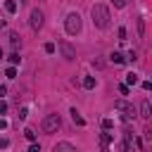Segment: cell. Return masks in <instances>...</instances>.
I'll return each mask as SVG.
<instances>
[{"label":"cell","mask_w":152,"mask_h":152,"mask_svg":"<svg viewBox=\"0 0 152 152\" xmlns=\"http://www.w3.org/2000/svg\"><path fill=\"white\" fill-rule=\"evenodd\" d=\"M90 17H93V24H95L97 28H109V19H112L109 7H104V5H93V7H90Z\"/></svg>","instance_id":"1"},{"label":"cell","mask_w":152,"mask_h":152,"mask_svg":"<svg viewBox=\"0 0 152 152\" xmlns=\"http://www.w3.org/2000/svg\"><path fill=\"white\" fill-rule=\"evenodd\" d=\"M64 28L69 36H78L81 33V14L78 12H69L66 19H64Z\"/></svg>","instance_id":"2"},{"label":"cell","mask_w":152,"mask_h":152,"mask_svg":"<svg viewBox=\"0 0 152 152\" xmlns=\"http://www.w3.org/2000/svg\"><path fill=\"white\" fill-rule=\"evenodd\" d=\"M114 109L121 112V119H124V121L135 119V107H133L131 102H126V100H116V102H114Z\"/></svg>","instance_id":"3"},{"label":"cell","mask_w":152,"mask_h":152,"mask_svg":"<svg viewBox=\"0 0 152 152\" xmlns=\"http://www.w3.org/2000/svg\"><path fill=\"white\" fill-rule=\"evenodd\" d=\"M59 126H62L59 114H48V116L43 119V124H40L43 133H57V131H59Z\"/></svg>","instance_id":"4"},{"label":"cell","mask_w":152,"mask_h":152,"mask_svg":"<svg viewBox=\"0 0 152 152\" xmlns=\"http://www.w3.org/2000/svg\"><path fill=\"white\" fill-rule=\"evenodd\" d=\"M57 48H59V52H62V57H64L66 62H74V59H76V50H74V45H71L69 40H59Z\"/></svg>","instance_id":"5"},{"label":"cell","mask_w":152,"mask_h":152,"mask_svg":"<svg viewBox=\"0 0 152 152\" xmlns=\"http://www.w3.org/2000/svg\"><path fill=\"white\" fill-rule=\"evenodd\" d=\"M28 24H31V28H33V31H40V26H43V12H40V10H31Z\"/></svg>","instance_id":"6"},{"label":"cell","mask_w":152,"mask_h":152,"mask_svg":"<svg viewBox=\"0 0 152 152\" xmlns=\"http://www.w3.org/2000/svg\"><path fill=\"white\" fill-rule=\"evenodd\" d=\"M140 116H142V119H150V116H152V109H150V100H147V97L140 102Z\"/></svg>","instance_id":"7"},{"label":"cell","mask_w":152,"mask_h":152,"mask_svg":"<svg viewBox=\"0 0 152 152\" xmlns=\"http://www.w3.org/2000/svg\"><path fill=\"white\" fill-rule=\"evenodd\" d=\"M52 152H76V147H74L71 142H57V145L52 147Z\"/></svg>","instance_id":"8"},{"label":"cell","mask_w":152,"mask_h":152,"mask_svg":"<svg viewBox=\"0 0 152 152\" xmlns=\"http://www.w3.org/2000/svg\"><path fill=\"white\" fill-rule=\"evenodd\" d=\"M112 140H114V135H112V133H107V131H104V133H102V135H100V145H102V150H107V147H109V145H112Z\"/></svg>","instance_id":"9"},{"label":"cell","mask_w":152,"mask_h":152,"mask_svg":"<svg viewBox=\"0 0 152 152\" xmlns=\"http://www.w3.org/2000/svg\"><path fill=\"white\" fill-rule=\"evenodd\" d=\"M109 59H112L114 64H124V62H126V55H121V52H112Z\"/></svg>","instance_id":"10"},{"label":"cell","mask_w":152,"mask_h":152,"mask_svg":"<svg viewBox=\"0 0 152 152\" xmlns=\"http://www.w3.org/2000/svg\"><path fill=\"white\" fill-rule=\"evenodd\" d=\"M5 10L10 12V14H14L19 7H17V0H5Z\"/></svg>","instance_id":"11"},{"label":"cell","mask_w":152,"mask_h":152,"mask_svg":"<svg viewBox=\"0 0 152 152\" xmlns=\"http://www.w3.org/2000/svg\"><path fill=\"white\" fill-rule=\"evenodd\" d=\"M71 119H74V124H78V126H83V124H86V119H83L76 109H71Z\"/></svg>","instance_id":"12"},{"label":"cell","mask_w":152,"mask_h":152,"mask_svg":"<svg viewBox=\"0 0 152 152\" xmlns=\"http://www.w3.org/2000/svg\"><path fill=\"white\" fill-rule=\"evenodd\" d=\"M10 43H12V48H21V38L17 33H10Z\"/></svg>","instance_id":"13"},{"label":"cell","mask_w":152,"mask_h":152,"mask_svg":"<svg viewBox=\"0 0 152 152\" xmlns=\"http://www.w3.org/2000/svg\"><path fill=\"white\" fill-rule=\"evenodd\" d=\"M135 83H138V74H133V71L126 74V86H135Z\"/></svg>","instance_id":"14"},{"label":"cell","mask_w":152,"mask_h":152,"mask_svg":"<svg viewBox=\"0 0 152 152\" xmlns=\"http://www.w3.org/2000/svg\"><path fill=\"white\" fill-rule=\"evenodd\" d=\"M83 88H88V90L95 88V76H86V78H83Z\"/></svg>","instance_id":"15"},{"label":"cell","mask_w":152,"mask_h":152,"mask_svg":"<svg viewBox=\"0 0 152 152\" xmlns=\"http://www.w3.org/2000/svg\"><path fill=\"white\" fill-rule=\"evenodd\" d=\"M102 128H104V131H112V128H114V121H112L109 116H107V119H102Z\"/></svg>","instance_id":"16"},{"label":"cell","mask_w":152,"mask_h":152,"mask_svg":"<svg viewBox=\"0 0 152 152\" xmlns=\"http://www.w3.org/2000/svg\"><path fill=\"white\" fill-rule=\"evenodd\" d=\"M24 138L31 140V142H36V133H33V128H26V131H24Z\"/></svg>","instance_id":"17"},{"label":"cell","mask_w":152,"mask_h":152,"mask_svg":"<svg viewBox=\"0 0 152 152\" xmlns=\"http://www.w3.org/2000/svg\"><path fill=\"white\" fill-rule=\"evenodd\" d=\"M43 50H45L48 55H52V52L57 50V45H55V43H45V48H43Z\"/></svg>","instance_id":"18"},{"label":"cell","mask_w":152,"mask_h":152,"mask_svg":"<svg viewBox=\"0 0 152 152\" xmlns=\"http://www.w3.org/2000/svg\"><path fill=\"white\" fill-rule=\"evenodd\" d=\"M138 33H140V38L145 36V21L142 19H138Z\"/></svg>","instance_id":"19"},{"label":"cell","mask_w":152,"mask_h":152,"mask_svg":"<svg viewBox=\"0 0 152 152\" xmlns=\"http://www.w3.org/2000/svg\"><path fill=\"white\" fill-rule=\"evenodd\" d=\"M10 62H12V66H14V64H19V62H21V57H19L17 52H12V55H10Z\"/></svg>","instance_id":"20"},{"label":"cell","mask_w":152,"mask_h":152,"mask_svg":"<svg viewBox=\"0 0 152 152\" xmlns=\"http://www.w3.org/2000/svg\"><path fill=\"white\" fill-rule=\"evenodd\" d=\"M5 76H7V78H17V69H14V66H10V69L5 71Z\"/></svg>","instance_id":"21"},{"label":"cell","mask_w":152,"mask_h":152,"mask_svg":"<svg viewBox=\"0 0 152 152\" xmlns=\"http://www.w3.org/2000/svg\"><path fill=\"white\" fill-rule=\"evenodd\" d=\"M116 36H119V40H126V28H124V26H119V31H116Z\"/></svg>","instance_id":"22"},{"label":"cell","mask_w":152,"mask_h":152,"mask_svg":"<svg viewBox=\"0 0 152 152\" xmlns=\"http://www.w3.org/2000/svg\"><path fill=\"white\" fill-rule=\"evenodd\" d=\"M119 93H121V95H128V86L121 83V86H119Z\"/></svg>","instance_id":"23"},{"label":"cell","mask_w":152,"mask_h":152,"mask_svg":"<svg viewBox=\"0 0 152 152\" xmlns=\"http://www.w3.org/2000/svg\"><path fill=\"white\" fill-rule=\"evenodd\" d=\"M28 152H40V145H38V142H31V147H28Z\"/></svg>","instance_id":"24"},{"label":"cell","mask_w":152,"mask_h":152,"mask_svg":"<svg viewBox=\"0 0 152 152\" xmlns=\"http://www.w3.org/2000/svg\"><path fill=\"white\" fill-rule=\"evenodd\" d=\"M5 112H7V102H5V100H0V114H5Z\"/></svg>","instance_id":"25"},{"label":"cell","mask_w":152,"mask_h":152,"mask_svg":"<svg viewBox=\"0 0 152 152\" xmlns=\"http://www.w3.org/2000/svg\"><path fill=\"white\" fill-rule=\"evenodd\" d=\"M114 2V7H126V0H112Z\"/></svg>","instance_id":"26"},{"label":"cell","mask_w":152,"mask_h":152,"mask_svg":"<svg viewBox=\"0 0 152 152\" xmlns=\"http://www.w3.org/2000/svg\"><path fill=\"white\" fill-rule=\"evenodd\" d=\"M0 147H2V150H5V147H10V140H7V138H2V140H0Z\"/></svg>","instance_id":"27"},{"label":"cell","mask_w":152,"mask_h":152,"mask_svg":"<svg viewBox=\"0 0 152 152\" xmlns=\"http://www.w3.org/2000/svg\"><path fill=\"white\" fill-rule=\"evenodd\" d=\"M2 128H7V121H5V119H0V131H2Z\"/></svg>","instance_id":"28"},{"label":"cell","mask_w":152,"mask_h":152,"mask_svg":"<svg viewBox=\"0 0 152 152\" xmlns=\"http://www.w3.org/2000/svg\"><path fill=\"white\" fill-rule=\"evenodd\" d=\"M5 93H7V88H5V86H0V97H2Z\"/></svg>","instance_id":"29"},{"label":"cell","mask_w":152,"mask_h":152,"mask_svg":"<svg viewBox=\"0 0 152 152\" xmlns=\"http://www.w3.org/2000/svg\"><path fill=\"white\" fill-rule=\"evenodd\" d=\"M0 59H2V48H0Z\"/></svg>","instance_id":"30"}]
</instances>
